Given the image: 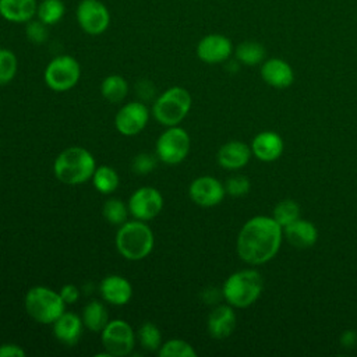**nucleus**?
I'll return each instance as SVG.
<instances>
[{
  "mask_svg": "<svg viewBox=\"0 0 357 357\" xmlns=\"http://www.w3.org/2000/svg\"><path fill=\"white\" fill-rule=\"evenodd\" d=\"M250 188H251V183L248 177L243 174H234L225 181L226 194L231 197H243L250 191Z\"/></svg>",
  "mask_w": 357,
  "mask_h": 357,
  "instance_id": "obj_34",
  "label": "nucleus"
},
{
  "mask_svg": "<svg viewBox=\"0 0 357 357\" xmlns=\"http://www.w3.org/2000/svg\"><path fill=\"white\" fill-rule=\"evenodd\" d=\"M96 160L89 151L81 146H70L61 151L53 163V172L59 181L75 185L92 178Z\"/></svg>",
  "mask_w": 357,
  "mask_h": 357,
  "instance_id": "obj_3",
  "label": "nucleus"
},
{
  "mask_svg": "<svg viewBox=\"0 0 357 357\" xmlns=\"http://www.w3.org/2000/svg\"><path fill=\"white\" fill-rule=\"evenodd\" d=\"M103 216L105 219L114 226H121L124 222H127L128 218V205H126L119 198H110L103 204Z\"/></svg>",
  "mask_w": 357,
  "mask_h": 357,
  "instance_id": "obj_29",
  "label": "nucleus"
},
{
  "mask_svg": "<svg viewBox=\"0 0 357 357\" xmlns=\"http://www.w3.org/2000/svg\"><path fill=\"white\" fill-rule=\"evenodd\" d=\"M25 351L15 343L0 344V357H24Z\"/></svg>",
  "mask_w": 357,
  "mask_h": 357,
  "instance_id": "obj_37",
  "label": "nucleus"
},
{
  "mask_svg": "<svg viewBox=\"0 0 357 357\" xmlns=\"http://www.w3.org/2000/svg\"><path fill=\"white\" fill-rule=\"evenodd\" d=\"M92 183L100 194L107 195L117 190L120 180H119L117 172L113 167L103 165L95 169V173L92 176Z\"/></svg>",
  "mask_w": 357,
  "mask_h": 357,
  "instance_id": "obj_26",
  "label": "nucleus"
},
{
  "mask_svg": "<svg viewBox=\"0 0 357 357\" xmlns=\"http://www.w3.org/2000/svg\"><path fill=\"white\" fill-rule=\"evenodd\" d=\"M236 60L244 66H257L264 61L266 50L265 47L255 40H245L241 42L236 50Z\"/></svg>",
  "mask_w": 357,
  "mask_h": 357,
  "instance_id": "obj_25",
  "label": "nucleus"
},
{
  "mask_svg": "<svg viewBox=\"0 0 357 357\" xmlns=\"http://www.w3.org/2000/svg\"><path fill=\"white\" fill-rule=\"evenodd\" d=\"M163 197L155 187L144 185L135 190L128 199V211L138 220H151L160 213Z\"/></svg>",
  "mask_w": 357,
  "mask_h": 357,
  "instance_id": "obj_11",
  "label": "nucleus"
},
{
  "mask_svg": "<svg viewBox=\"0 0 357 357\" xmlns=\"http://www.w3.org/2000/svg\"><path fill=\"white\" fill-rule=\"evenodd\" d=\"M99 293L106 303L113 305H124L131 300L132 286L124 276L109 275L102 279Z\"/></svg>",
  "mask_w": 357,
  "mask_h": 357,
  "instance_id": "obj_20",
  "label": "nucleus"
},
{
  "mask_svg": "<svg viewBox=\"0 0 357 357\" xmlns=\"http://www.w3.org/2000/svg\"><path fill=\"white\" fill-rule=\"evenodd\" d=\"M251 156V146L243 141L234 139L223 144L219 148L216 153V160L219 166L226 170H238L250 162Z\"/></svg>",
  "mask_w": 357,
  "mask_h": 357,
  "instance_id": "obj_18",
  "label": "nucleus"
},
{
  "mask_svg": "<svg viewBox=\"0 0 357 357\" xmlns=\"http://www.w3.org/2000/svg\"><path fill=\"white\" fill-rule=\"evenodd\" d=\"M18 68V60L14 52L10 49L0 47V85H6L17 74Z\"/></svg>",
  "mask_w": 357,
  "mask_h": 357,
  "instance_id": "obj_32",
  "label": "nucleus"
},
{
  "mask_svg": "<svg viewBox=\"0 0 357 357\" xmlns=\"http://www.w3.org/2000/svg\"><path fill=\"white\" fill-rule=\"evenodd\" d=\"M261 77L265 84L276 89H284L294 81V73L290 64L282 59H268L261 66Z\"/></svg>",
  "mask_w": 357,
  "mask_h": 357,
  "instance_id": "obj_19",
  "label": "nucleus"
},
{
  "mask_svg": "<svg viewBox=\"0 0 357 357\" xmlns=\"http://www.w3.org/2000/svg\"><path fill=\"white\" fill-rule=\"evenodd\" d=\"M82 322L84 326L92 332H102V329L109 322V315L105 304L98 300L89 301L82 308Z\"/></svg>",
  "mask_w": 357,
  "mask_h": 357,
  "instance_id": "obj_23",
  "label": "nucleus"
},
{
  "mask_svg": "<svg viewBox=\"0 0 357 357\" xmlns=\"http://www.w3.org/2000/svg\"><path fill=\"white\" fill-rule=\"evenodd\" d=\"M66 14V6L63 0H42L38 4L36 17L46 25H54L61 21Z\"/></svg>",
  "mask_w": 357,
  "mask_h": 357,
  "instance_id": "obj_27",
  "label": "nucleus"
},
{
  "mask_svg": "<svg viewBox=\"0 0 357 357\" xmlns=\"http://www.w3.org/2000/svg\"><path fill=\"white\" fill-rule=\"evenodd\" d=\"M116 248L128 261H139L148 257L153 248L155 237L152 229L144 220H127L119 226Z\"/></svg>",
  "mask_w": 357,
  "mask_h": 357,
  "instance_id": "obj_4",
  "label": "nucleus"
},
{
  "mask_svg": "<svg viewBox=\"0 0 357 357\" xmlns=\"http://www.w3.org/2000/svg\"><path fill=\"white\" fill-rule=\"evenodd\" d=\"M82 328H84L82 318L74 312L64 311L53 322L54 337L66 346H74L78 343L82 335Z\"/></svg>",
  "mask_w": 357,
  "mask_h": 357,
  "instance_id": "obj_21",
  "label": "nucleus"
},
{
  "mask_svg": "<svg viewBox=\"0 0 357 357\" xmlns=\"http://www.w3.org/2000/svg\"><path fill=\"white\" fill-rule=\"evenodd\" d=\"M100 93L110 103H119L127 96L128 84L121 75H107L100 84Z\"/></svg>",
  "mask_w": 357,
  "mask_h": 357,
  "instance_id": "obj_24",
  "label": "nucleus"
},
{
  "mask_svg": "<svg viewBox=\"0 0 357 357\" xmlns=\"http://www.w3.org/2000/svg\"><path fill=\"white\" fill-rule=\"evenodd\" d=\"M233 53L231 40L220 33H209L204 36L197 45V56L206 64H219Z\"/></svg>",
  "mask_w": 357,
  "mask_h": 357,
  "instance_id": "obj_14",
  "label": "nucleus"
},
{
  "mask_svg": "<svg viewBox=\"0 0 357 357\" xmlns=\"http://www.w3.org/2000/svg\"><path fill=\"white\" fill-rule=\"evenodd\" d=\"M158 353L160 357H197L195 349L181 339H170L162 343Z\"/></svg>",
  "mask_w": 357,
  "mask_h": 357,
  "instance_id": "obj_30",
  "label": "nucleus"
},
{
  "mask_svg": "<svg viewBox=\"0 0 357 357\" xmlns=\"http://www.w3.org/2000/svg\"><path fill=\"white\" fill-rule=\"evenodd\" d=\"M132 172L137 174H148L156 167V158L151 153L142 152L132 159Z\"/></svg>",
  "mask_w": 357,
  "mask_h": 357,
  "instance_id": "obj_35",
  "label": "nucleus"
},
{
  "mask_svg": "<svg viewBox=\"0 0 357 357\" xmlns=\"http://www.w3.org/2000/svg\"><path fill=\"white\" fill-rule=\"evenodd\" d=\"M301 213V208L300 205L294 201V199H282L279 201L272 212V218L282 226H287L289 223L297 220Z\"/></svg>",
  "mask_w": 357,
  "mask_h": 357,
  "instance_id": "obj_28",
  "label": "nucleus"
},
{
  "mask_svg": "<svg viewBox=\"0 0 357 357\" xmlns=\"http://www.w3.org/2000/svg\"><path fill=\"white\" fill-rule=\"evenodd\" d=\"M25 35L28 40L36 45H42L49 38V25L42 22L40 20H31L26 22L25 26Z\"/></svg>",
  "mask_w": 357,
  "mask_h": 357,
  "instance_id": "obj_33",
  "label": "nucleus"
},
{
  "mask_svg": "<svg viewBox=\"0 0 357 357\" xmlns=\"http://www.w3.org/2000/svg\"><path fill=\"white\" fill-rule=\"evenodd\" d=\"M283 240L298 250H307L315 245L318 240V229L307 219L298 218L283 227Z\"/></svg>",
  "mask_w": 357,
  "mask_h": 357,
  "instance_id": "obj_15",
  "label": "nucleus"
},
{
  "mask_svg": "<svg viewBox=\"0 0 357 357\" xmlns=\"http://www.w3.org/2000/svg\"><path fill=\"white\" fill-rule=\"evenodd\" d=\"M190 144L191 141L188 132L178 126H173L167 127V130L158 137L155 152L158 159L163 163L177 165L187 158Z\"/></svg>",
  "mask_w": 357,
  "mask_h": 357,
  "instance_id": "obj_8",
  "label": "nucleus"
},
{
  "mask_svg": "<svg viewBox=\"0 0 357 357\" xmlns=\"http://www.w3.org/2000/svg\"><path fill=\"white\" fill-rule=\"evenodd\" d=\"M75 15L79 28L88 35H100L110 25V13L100 0H81Z\"/></svg>",
  "mask_w": 357,
  "mask_h": 357,
  "instance_id": "obj_10",
  "label": "nucleus"
},
{
  "mask_svg": "<svg viewBox=\"0 0 357 357\" xmlns=\"http://www.w3.org/2000/svg\"><path fill=\"white\" fill-rule=\"evenodd\" d=\"M138 340L145 350L156 351L162 346V332L152 322H144L138 329Z\"/></svg>",
  "mask_w": 357,
  "mask_h": 357,
  "instance_id": "obj_31",
  "label": "nucleus"
},
{
  "mask_svg": "<svg viewBox=\"0 0 357 357\" xmlns=\"http://www.w3.org/2000/svg\"><path fill=\"white\" fill-rule=\"evenodd\" d=\"M264 278L252 268L240 269L227 276L222 286V297L233 308H247L262 294Z\"/></svg>",
  "mask_w": 357,
  "mask_h": 357,
  "instance_id": "obj_2",
  "label": "nucleus"
},
{
  "mask_svg": "<svg viewBox=\"0 0 357 357\" xmlns=\"http://www.w3.org/2000/svg\"><path fill=\"white\" fill-rule=\"evenodd\" d=\"M188 195L194 204L204 208H211L223 201L226 190L225 184H222L216 177L199 176L190 184Z\"/></svg>",
  "mask_w": 357,
  "mask_h": 357,
  "instance_id": "obj_13",
  "label": "nucleus"
},
{
  "mask_svg": "<svg viewBox=\"0 0 357 357\" xmlns=\"http://www.w3.org/2000/svg\"><path fill=\"white\" fill-rule=\"evenodd\" d=\"M24 304L28 315L39 324H53L66 308L60 293L46 286L31 287L25 294Z\"/></svg>",
  "mask_w": 357,
  "mask_h": 357,
  "instance_id": "obj_6",
  "label": "nucleus"
},
{
  "mask_svg": "<svg viewBox=\"0 0 357 357\" xmlns=\"http://www.w3.org/2000/svg\"><path fill=\"white\" fill-rule=\"evenodd\" d=\"M357 342V332L356 331H344L340 335V344L343 347H353Z\"/></svg>",
  "mask_w": 357,
  "mask_h": 357,
  "instance_id": "obj_38",
  "label": "nucleus"
},
{
  "mask_svg": "<svg viewBox=\"0 0 357 357\" xmlns=\"http://www.w3.org/2000/svg\"><path fill=\"white\" fill-rule=\"evenodd\" d=\"M100 340L110 356L124 357L128 356L135 346V333L127 321L113 319L102 329Z\"/></svg>",
  "mask_w": 357,
  "mask_h": 357,
  "instance_id": "obj_9",
  "label": "nucleus"
},
{
  "mask_svg": "<svg viewBox=\"0 0 357 357\" xmlns=\"http://www.w3.org/2000/svg\"><path fill=\"white\" fill-rule=\"evenodd\" d=\"M59 293L66 304H74L79 298V289L75 284H64Z\"/></svg>",
  "mask_w": 357,
  "mask_h": 357,
  "instance_id": "obj_36",
  "label": "nucleus"
},
{
  "mask_svg": "<svg viewBox=\"0 0 357 357\" xmlns=\"http://www.w3.org/2000/svg\"><path fill=\"white\" fill-rule=\"evenodd\" d=\"M81 77L79 63L70 54L52 59L45 68V82L54 92H66L74 88Z\"/></svg>",
  "mask_w": 357,
  "mask_h": 357,
  "instance_id": "obj_7",
  "label": "nucleus"
},
{
  "mask_svg": "<svg viewBox=\"0 0 357 357\" xmlns=\"http://www.w3.org/2000/svg\"><path fill=\"white\" fill-rule=\"evenodd\" d=\"M236 312L230 304L216 305L208 315L206 328L213 339H226L229 337L236 328Z\"/></svg>",
  "mask_w": 357,
  "mask_h": 357,
  "instance_id": "obj_16",
  "label": "nucleus"
},
{
  "mask_svg": "<svg viewBox=\"0 0 357 357\" xmlns=\"http://www.w3.org/2000/svg\"><path fill=\"white\" fill-rule=\"evenodd\" d=\"M251 152L261 162H275L283 153V139L275 131H261L251 141Z\"/></svg>",
  "mask_w": 357,
  "mask_h": 357,
  "instance_id": "obj_17",
  "label": "nucleus"
},
{
  "mask_svg": "<svg viewBox=\"0 0 357 357\" xmlns=\"http://www.w3.org/2000/svg\"><path fill=\"white\" fill-rule=\"evenodd\" d=\"M36 0H0V15L10 22L26 24L36 17Z\"/></svg>",
  "mask_w": 357,
  "mask_h": 357,
  "instance_id": "obj_22",
  "label": "nucleus"
},
{
  "mask_svg": "<svg viewBox=\"0 0 357 357\" xmlns=\"http://www.w3.org/2000/svg\"><path fill=\"white\" fill-rule=\"evenodd\" d=\"M149 120V109L142 102H128L117 112L114 126L126 137L139 134Z\"/></svg>",
  "mask_w": 357,
  "mask_h": 357,
  "instance_id": "obj_12",
  "label": "nucleus"
},
{
  "mask_svg": "<svg viewBox=\"0 0 357 357\" xmlns=\"http://www.w3.org/2000/svg\"><path fill=\"white\" fill-rule=\"evenodd\" d=\"M282 241L283 227L272 216L257 215L241 226L236 238V251L243 262L258 266L276 257Z\"/></svg>",
  "mask_w": 357,
  "mask_h": 357,
  "instance_id": "obj_1",
  "label": "nucleus"
},
{
  "mask_svg": "<svg viewBox=\"0 0 357 357\" xmlns=\"http://www.w3.org/2000/svg\"><path fill=\"white\" fill-rule=\"evenodd\" d=\"M191 109V95L183 86H172L162 92L152 106L155 120L166 127L177 126Z\"/></svg>",
  "mask_w": 357,
  "mask_h": 357,
  "instance_id": "obj_5",
  "label": "nucleus"
}]
</instances>
